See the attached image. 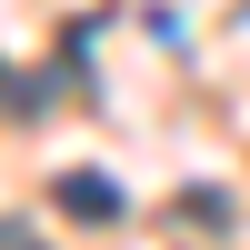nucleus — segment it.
Wrapping results in <instances>:
<instances>
[{"instance_id":"1","label":"nucleus","mask_w":250,"mask_h":250,"mask_svg":"<svg viewBox=\"0 0 250 250\" xmlns=\"http://www.w3.org/2000/svg\"><path fill=\"white\" fill-rule=\"evenodd\" d=\"M60 210H80V220H120L130 200L110 190V170H70V180H60Z\"/></svg>"}]
</instances>
